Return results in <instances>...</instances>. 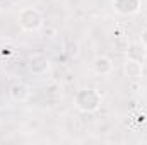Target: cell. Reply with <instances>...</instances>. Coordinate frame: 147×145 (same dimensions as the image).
<instances>
[{
	"instance_id": "9",
	"label": "cell",
	"mask_w": 147,
	"mask_h": 145,
	"mask_svg": "<svg viewBox=\"0 0 147 145\" xmlns=\"http://www.w3.org/2000/svg\"><path fill=\"white\" fill-rule=\"evenodd\" d=\"M65 53L69 56H74L75 58L79 55V43L74 41V39H67V43H65Z\"/></svg>"
},
{
	"instance_id": "5",
	"label": "cell",
	"mask_w": 147,
	"mask_h": 145,
	"mask_svg": "<svg viewBox=\"0 0 147 145\" xmlns=\"http://www.w3.org/2000/svg\"><path fill=\"white\" fill-rule=\"evenodd\" d=\"M51 67V62L48 56L45 55H34L29 58V63H28V68L33 75H45V73L50 70Z\"/></svg>"
},
{
	"instance_id": "4",
	"label": "cell",
	"mask_w": 147,
	"mask_h": 145,
	"mask_svg": "<svg viewBox=\"0 0 147 145\" xmlns=\"http://www.w3.org/2000/svg\"><path fill=\"white\" fill-rule=\"evenodd\" d=\"M9 96H10V99L16 101V103H24V101H28L29 96H31V87H29L26 82H21V80L12 82L10 87H9Z\"/></svg>"
},
{
	"instance_id": "8",
	"label": "cell",
	"mask_w": 147,
	"mask_h": 145,
	"mask_svg": "<svg viewBox=\"0 0 147 145\" xmlns=\"http://www.w3.org/2000/svg\"><path fill=\"white\" fill-rule=\"evenodd\" d=\"M127 56L134 58V60H139V62L144 63V60H146V48L140 43H135L130 48H127Z\"/></svg>"
},
{
	"instance_id": "11",
	"label": "cell",
	"mask_w": 147,
	"mask_h": 145,
	"mask_svg": "<svg viewBox=\"0 0 147 145\" xmlns=\"http://www.w3.org/2000/svg\"><path fill=\"white\" fill-rule=\"evenodd\" d=\"M10 0H0V5H5V3H9Z\"/></svg>"
},
{
	"instance_id": "1",
	"label": "cell",
	"mask_w": 147,
	"mask_h": 145,
	"mask_svg": "<svg viewBox=\"0 0 147 145\" xmlns=\"http://www.w3.org/2000/svg\"><path fill=\"white\" fill-rule=\"evenodd\" d=\"M74 104H75V108L79 109L80 113L91 114V113H96L98 109L101 108V104H103V96L99 94L98 89L84 87V89H80V91L75 92V96H74Z\"/></svg>"
},
{
	"instance_id": "3",
	"label": "cell",
	"mask_w": 147,
	"mask_h": 145,
	"mask_svg": "<svg viewBox=\"0 0 147 145\" xmlns=\"http://www.w3.org/2000/svg\"><path fill=\"white\" fill-rule=\"evenodd\" d=\"M111 9L121 17L137 15L142 10V0H111Z\"/></svg>"
},
{
	"instance_id": "7",
	"label": "cell",
	"mask_w": 147,
	"mask_h": 145,
	"mask_svg": "<svg viewBox=\"0 0 147 145\" xmlns=\"http://www.w3.org/2000/svg\"><path fill=\"white\" fill-rule=\"evenodd\" d=\"M113 62H111L110 56L106 55H98L94 60H92V72L99 77H108L113 73Z\"/></svg>"
},
{
	"instance_id": "6",
	"label": "cell",
	"mask_w": 147,
	"mask_h": 145,
	"mask_svg": "<svg viewBox=\"0 0 147 145\" xmlns=\"http://www.w3.org/2000/svg\"><path fill=\"white\" fill-rule=\"evenodd\" d=\"M144 73V63L139 62V60H134V58H125L123 62V75L130 80H139Z\"/></svg>"
},
{
	"instance_id": "2",
	"label": "cell",
	"mask_w": 147,
	"mask_h": 145,
	"mask_svg": "<svg viewBox=\"0 0 147 145\" xmlns=\"http://www.w3.org/2000/svg\"><path fill=\"white\" fill-rule=\"evenodd\" d=\"M17 24L24 33H38L45 26V17L34 7H24L17 14Z\"/></svg>"
},
{
	"instance_id": "10",
	"label": "cell",
	"mask_w": 147,
	"mask_h": 145,
	"mask_svg": "<svg viewBox=\"0 0 147 145\" xmlns=\"http://www.w3.org/2000/svg\"><path fill=\"white\" fill-rule=\"evenodd\" d=\"M139 43L144 46L147 50V28H144L142 31H140V36H139Z\"/></svg>"
}]
</instances>
